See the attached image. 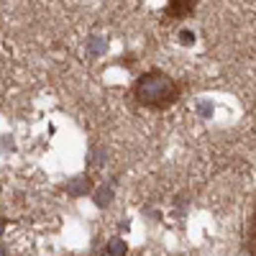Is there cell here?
I'll return each mask as SVG.
<instances>
[{
	"label": "cell",
	"mask_w": 256,
	"mask_h": 256,
	"mask_svg": "<svg viewBox=\"0 0 256 256\" xmlns=\"http://www.w3.org/2000/svg\"><path fill=\"white\" fill-rule=\"evenodd\" d=\"M136 98L152 108H164L177 100V87L169 77H164L159 72H149L136 85Z\"/></svg>",
	"instance_id": "obj_1"
},
{
	"label": "cell",
	"mask_w": 256,
	"mask_h": 256,
	"mask_svg": "<svg viewBox=\"0 0 256 256\" xmlns=\"http://www.w3.org/2000/svg\"><path fill=\"white\" fill-rule=\"evenodd\" d=\"M87 190H90V179H85V177H74L67 185V192L74 195V198H77V195H87Z\"/></svg>",
	"instance_id": "obj_2"
},
{
	"label": "cell",
	"mask_w": 256,
	"mask_h": 256,
	"mask_svg": "<svg viewBox=\"0 0 256 256\" xmlns=\"http://www.w3.org/2000/svg\"><path fill=\"white\" fill-rule=\"evenodd\" d=\"M95 203H98V207H108L113 203V190L110 187H100L95 192Z\"/></svg>",
	"instance_id": "obj_3"
},
{
	"label": "cell",
	"mask_w": 256,
	"mask_h": 256,
	"mask_svg": "<svg viewBox=\"0 0 256 256\" xmlns=\"http://www.w3.org/2000/svg\"><path fill=\"white\" fill-rule=\"evenodd\" d=\"M249 251L256 256V205H254V213L249 220Z\"/></svg>",
	"instance_id": "obj_4"
},
{
	"label": "cell",
	"mask_w": 256,
	"mask_h": 256,
	"mask_svg": "<svg viewBox=\"0 0 256 256\" xmlns=\"http://www.w3.org/2000/svg\"><path fill=\"white\" fill-rule=\"evenodd\" d=\"M108 254H110V256H126V241L113 238L110 244H108Z\"/></svg>",
	"instance_id": "obj_5"
},
{
	"label": "cell",
	"mask_w": 256,
	"mask_h": 256,
	"mask_svg": "<svg viewBox=\"0 0 256 256\" xmlns=\"http://www.w3.org/2000/svg\"><path fill=\"white\" fill-rule=\"evenodd\" d=\"M105 49V41L102 39H93V41H90V51H93V54H100Z\"/></svg>",
	"instance_id": "obj_6"
},
{
	"label": "cell",
	"mask_w": 256,
	"mask_h": 256,
	"mask_svg": "<svg viewBox=\"0 0 256 256\" xmlns=\"http://www.w3.org/2000/svg\"><path fill=\"white\" fill-rule=\"evenodd\" d=\"M3 228H5V220H3V218H0V233H3Z\"/></svg>",
	"instance_id": "obj_7"
}]
</instances>
